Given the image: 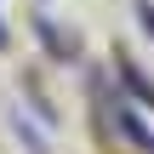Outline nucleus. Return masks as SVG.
Here are the masks:
<instances>
[{"mask_svg":"<svg viewBox=\"0 0 154 154\" xmlns=\"http://www.w3.org/2000/svg\"><path fill=\"white\" fill-rule=\"evenodd\" d=\"M0 46H6V29H0Z\"/></svg>","mask_w":154,"mask_h":154,"instance_id":"f257e3e1","label":"nucleus"}]
</instances>
